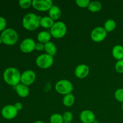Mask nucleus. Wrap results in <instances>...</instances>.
Listing matches in <instances>:
<instances>
[{"instance_id": "25", "label": "nucleus", "mask_w": 123, "mask_h": 123, "mask_svg": "<svg viewBox=\"0 0 123 123\" xmlns=\"http://www.w3.org/2000/svg\"><path fill=\"white\" fill-rule=\"evenodd\" d=\"M115 98L118 102L123 103V88L117 89L114 93Z\"/></svg>"}, {"instance_id": "10", "label": "nucleus", "mask_w": 123, "mask_h": 123, "mask_svg": "<svg viewBox=\"0 0 123 123\" xmlns=\"http://www.w3.org/2000/svg\"><path fill=\"white\" fill-rule=\"evenodd\" d=\"M36 43L31 38H26L20 44V49L23 53L29 54L35 50Z\"/></svg>"}, {"instance_id": "13", "label": "nucleus", "mask_w": 123, "mask_h": 123, "mask_svg": "<svg viewBox=\"0 0 123 123\" xmlns=\"http://www.w3.org/2000/svg\"><path fill=\"white\" fill-rule=\"evenodd\" d=\"M79 119L82 123H93L96 119V115L90 110H84L79 115Z\"/></svg>"}, {"instance_id": "31", "label": "nucleus", "mask_w": 123, "mask_h": 123, "mask_svg": "<svg viewBox=\"0 0 123 123\" xmlns=\"http://www.w3.org/2000/svg\"><path fill=\"white\" fill-rule=\"evenodd\" d=\"M14 106H15L16 109L18 110V111H21L22 109H23V105L22 103H20V102H17L14 105Z\"/></svg>"}, {"instance_id": "8", "label": "nucleus", "mask_w": 123, "mask_h": 123, "mask_svg": "<svg viewBox=\"0 0 123 123\" xmlns=\"http://www.w3.org/2000/svg\"><path fill=\"white\" fill-rule=\"evenodd\" d=\"M107 33L105 28L102 26H97L94 28L91 32V38L93 42L99 43L106 38Z\"/></svg>"}, {"instance_id": "30", "label": "nucleus", "mask_w": 123, "mask_h": 123, "mask_svg": "<svg viewBox=\"0 0 123 123\" xmlns=\"http://www.w3.org/2000/svg\"><path fill=\"white\" fill-rule=\"evenodd\" d=\"M44 44H43L42 43H36V48H35V50H37V51H42V50H44Z\"/></svg>"}, {"instance_id": "15", "label": "nucleus", "mask_w": 123, "mask_h": 123, "mask_svg": "<svg viewBox=\"0 0 123 123\" xmlns=\"http://www.w3.org/2000/svg\"><path fill=\"white\" fill-rule=\"evenodd\" d=\"M62 12L60 7L56 6H53L49 10V16L54 20H57L61 17Z\"/></svg>"}, {"instance_id": "24", "label": "nucleus", "mask_w": 123, "mask_h": 123, "mask_svg": "<svg viewBox=\"0 0 123 123\" xmlns=\"http://www.w3.org/2000/svg\"><path fill=\"white\" fill-rule=\"evenodd\" d=\"M32 1L31 0H20L19 5L22 9H27L32 6Z\"/></svg>"}, {"instance_id": "23", "label": "nucleus", "mask_w": 123, "mask_h": 123, "mask_svg": "<svg viewBox=\"0 0 123 123\" xmlns=\"http://www.w3.org/2000/svg\"><path fill=\"white\" fill-rule=\"evenodd\" d=\"M50 123H64L63 118H62V115L58 113L52 114L50 116V119H49Z\"/></svg>"}, {"instance_id": "12", "label": "nucleus", "mask_w": 123, "mask_h": 123, "mask_svg": "<svg viewBox=\"0 0 123 123\" xmlns=\"http://www.w3.org/2000/svg\"><path fill=\"white\" fill-rule=\"evenodd\" d=\"M90 73V68L88 66L84 64H79L74 70V74L79 79H84L88 76Z\"/></svg>"}, {"instance_id": "26", "label": "nucleus", "mask_w": 123, "mask_h": 123, "mask_svg": "<svg viewBox=\"0 0 123 123\" xmlns=\"http://www.w3.org/2000/svg\"><path fill=\"white\" fill-rule=\"evenodd\" d=\"M62 118L65 123H72L73 119V115L70 112L66 111L62 114Z\"/></svg>"}, {"instance_id": "6", "label": "nucleus", "mask_w": 123, "mask_h": 123, "mask_svg": "<svg viewBox=\"0 0 123 123\" xmlns=\"http://www.w3.org/2000/svg\"><path fill=\"white\" fill-rule=\"evenodd\" d=\"M54 61V56L47 54H43L37 56L36 60V64L40 68L47 69L52 66Z\"/></svg>"}, {"instance_id": "28", "label": "nucleus", "mask_w": 123, "mask_h": 123, "mask_svg": "<svg viewBox=\"0 0 123 123\" xmlns=\"http://www.w3.org/2000/svg\"><path fill=\"white\" fill-rule=\"evenodd\" d=\"M115 69L118 73H123V60L117 61L115 65Z\"/></svg>"}, {"instance_id": "20", "label": "nucleus", "mask_w": 123, "mask_h": 123, "mask_svg": "<svg viewBox=\"0 0 123 123\" xmlns=\"http://www.w3.org/2000/svg\"><path fill=\"white\" fill-rule=\"evenodd\" d=\"M75 97L72 93L68 94L64 96L62 98V103L66 107H71L74 105Z\"/></svg>"}, {"instance_id": "19", "label": "nucleus", "mask_w": 123, "mask_h": 123, "mask_svg": "<svg viewBox=\"0 0 123 123\" xmlns=\"http://www.w3.org/2000/svg\"><path fill=\"white\" fill-rule=\"evenodd\" d=\"M54 24V20L49 16L43 17L40 21V26L46 29H50Z\"/></svg>"}, {"instance_id": "5", "label": "nucleus", "mask_w": 123, "mask_h": 123, "mask_svg": "<svg viewBox=\"0 0 123 123\" xmlns=\"http://www.w3.org/2000/svg\"><path fill=\"white\" fill-rule=\"evenodd\" d=\"M55 89L58 93L66 96L72 93L73 90V86L70 80L67 79H62L58 80L56 83Z\"/></svg>"}, {"instance_id": "2", "label": "nucleus", "mask_w": 123, "mask_h": 123, "mask_svg": "<svg viewBox=\"0 0 123 123\" xmlns=\"http://www.w3.org/2000/svg\"><path fill=\"white\" fill-rule=\"evenodd\" d=\"M41 18L42 17L37 16L35 13H27L23 18V27L28 31H35L40 26V21Z\"/></svg>"}, {"instance_id": "34", "label": "nucleus", "mask_w": 123, "mask_h": 123, "mask_svg": "<svg viewBox=\"0 0 123 123\" xmlns=\"http://www.w3.org/2000/svg\"><path fill=\"white\" fill-rule=\"evenodd\" d=\"M121 109H122V110L123 111V104H122V106H121Z\"/></svg>"}, {"instance_id": "22", "label": "nucleus", "mask_w": 123, "mask_h": 123, "mask_svg": "<svg viewBox=\"0 0 123 123\" xmlns=\"http://www.w3.org/2000/svg\"><path fill=\"white\" fill-rule=\"evenodd\" d=\"M116 26L117 24L115 20L112 19H109L105 22L103 28L107 32H109L115 30V29L116 28Z\"/></svg>"}, {"instance_id": "7", "label": "nucleus", "mask_w": 123, "mask_h": 123, "mask_svg": "<svg viewBox=\"0 0 123 123\" xmlns=\"http://www.w3.org/2000/svg\"><path fill=\"white\" fill-rule=\"evenodd\" d=\"M53 5L51 0H33L32 6L38 12H49Z\"/></svg>"}, {"instance_id": "1", "label": "nucleus", "mask_w": 123, "mask_h": 123, "mask_svg": "<svg viewBox=\"0 0 123 123\" xmlns=\"http://www.w3.org/2000/svg\"><path fill=\"white\" fill-rule=\"evenodd\" d=\"M21 73L15 67H8L5 70L3 73L4 81L8 85L16 86L20 83Z\"/></svg>"}, {"instance_id": "27", "label": "nucleus", "mask_w": 123, "mask_h": 123, "mask_svg": "<svg viewBox=\"0 0 123 123\" xmlns=\"http://www.w3.org/2000/svg\"><path fill=\"white\" fill-rule=\"evenodd\" d=\"M90 2L91 1L89 0H76L75 1L76 4L78 7L83 8H88Z\"/></svg>"}, {"instance_id": "17", "label": "nucleus", "mask_w": 123, "mask_h": 123, "mask_svg": "<svg viewBox=\"0 0 123 123\" xmlns=\"http://www.w3.org/2000/svg\"><path fill=\"white\" fill-rule=\"evenodd\" d=\"M51 37L52 36L50 32L46 31H42L38 34L37 38L38 42L43 43V44H45V43L50 42Z\"/></svg>"}, {"instance_id": "33", "label": "nucleus", "mask_w": 123, "mask_h": 123, "mask_svg": "<svg viewBox=\"0 0 123 123\" xmlns=\"http://www.w3.org/2000/svg\"><path fill=\"white\" fill-rule=\"evenodd\" d=\"M2 43V38H1V36H0V44Z\"/></svg>"}, {"instance_id": "32", "label": "nucleus", "mask_w": 123, "mask_h": 123, "mask_svg": "<svg viewBox=\"0 0 123 123\" xmlns=\"http://www.w3.org/2000/svg\"><path fill=\"white\" fill-rule=\"evenodd\" d=\"M34 123H45L43 122V121H35Z\"/></svg>"}, {"instance_id": "21", "label": "nucleus", "mask_w": 123, "mask_h": 123, "mask_svg": "<svg viewBox=\"0 0 123 123\" xmlns=\"http://www.w3.org/2000/svg\"><path fill=\"white\" fill-rule=\"evenodd\" d=\"M102 7V3L98 1H94L90 2L89 4L88 9L90 12H92V13H96L98 12L101 10Z\"/></svg>"}, {"instance_id": "35", "label": "nucleus", "mask_w": 123, "mask_h": 123, "mask_svg": "<svg viewBox=\"0 0 123 123\" xmlns=\"http://www.w3.org/2000/svg\"><path fill=\"white\" fill-rule=\"evenodd\" d=\"M64 123H65V122H64Z\"/></svg>"}, {"instance_id": "4", "label": "nucleus", "mask_w": 123, "mask_h": 123, "mask_svg": "<svg viewBox=\"0 0 123 123\" xmlns=\"http://www.w3.org/2000/svg\"><path fill=\"white\" fill-rule=\"evenodd\" d=\"M67 31V26L65 23L62 21H57L50 29V33L54 38H61L66 36Z\"/></svg>"}, {"instance_id": "3", "label": "nucleus", "mask_w": 123, "mask_h": 123, "mask_svg": "<svg viewBox=\"0 0 123 123\" xmlns=\"http://www.w3.org/2000/svg\"><path fill=\"white\" fill-rule=\"evenodd\" d=\"M2 43L6 45L13 46L18 42L19 35L16 30L13 28H6L1 34Z\"/></svg>"}, {"instance_id": "18", "label": "nucleus", "mask_w": 123, "mask_h": 123, "mask_svg": "<svg viewBox=\"0 0 123 123\" xmlns=\"http://www.w3.org/2000/svg\"><path fill=\"white\" fill-rule=\"evenodd\" d=\"M44 44V50L46 52V54H48L49 55L54 56L56 55V52H57V48L55 43L52 42H49L48 43H45Z\"/></svg>"}, {"instance_id": "16", "label": "nucleus", "mask_w": 123, "mask_h": 123, "mask_svg": "<svg viewBox=\"0 0 123 123\" xmlns=\"http://www.w3.org/2000/svg\"><path fill=\"white\" fill-rule=\"evenodd\" d=\"M112 56L117 61L123 60V46L120 44L114 46L112 50Z\"/></svg>"}, {"instance_id": "9", "label": "nucleus", "mask_w": 123, "mask_h": 123, "mask_svg": "<svg viewBox=\"0 0 123 123\" xmlns=\"http://www.w3.org/2000/svg\"><path fill=\"white\" fill-rule=\"evenodd\" d=\"M36 79V74L32 70H27L23 72L20 77V83L30 86L34 82Z\"/></svg>"}, {"instance_id": "14", "label": "nucleus", "mask_w": 123, "mask_h": 123, "mask_svg": "<svg viewBox=\"0 0 123 123\" xmlns=\"http://www.w3.org/2000/svg\"><path fill=\"white\" fill-rule=\"evenodd\" d=\"M14 88L17 94L22 98H25L28 97L30 94V89L28 86L22 83H20L18 85L14 86Z\"/></svg>"}, {"instance_id": "29", "label": "nucleus", "mask_w": 123, "mask_h": 123, "mask_svg": "<svg viewBox=\"0 0 123 123\" xmlns=\"http://www.w3.org/2000/svg\"><path fill=\"white\" fill-rule=\"evenodd\" d=\"M7 26V21L6 19L3 17L0 16V31H4Z\"/></svg>"}, {"instance_id": "11", "label": "nucleus", "mask_w": 123, "mask_h": 123, "mask_svg": "<svg viewBox=\"0 0 123 123\" xmlns=\"http://www.w3.org/2000/svg\"><path fill=\"white\" fill-rule=\"evenodd\" d=\"M18 111L15 106L12 105H7L2 108L1 114L3 118L6 120L14 119L18 115Z\"/></svg>"}]
</instances>
